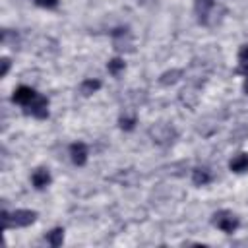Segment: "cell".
Returning a JSON list of instances; mask_svg holds the SVG:
<instances>
[{"label": "cell", "mask_w": 248, "mask_h": 248, "mask_svg": "<svg viewBox=\"0 0 248 248\" xmlns=\"http://www.w3.org/2000/svg\"><path fill=\"white\" fill-rule=\"evenodd\" d=\"M35 219H37V213L31 211V209H17V211H14V213L2 211L4 229H10V227H27V225H31Z\"/></svg>", "instance_id": "6da1fadb"}, {"label": "cell", "mask_w": 248, "mask_h": 248, "mask_svg": "<svg viewBox=\"0 0 248 248\" xmlns=\"http://www.w3.org/2000/svg\"><path fill=\"white\" fill-rule=\"evenodd\" d=\"M213 225L217 227V229H221L223 232H227V234H231V232H234L236 231V227H238V219H236V215H232L231 211H217L215 215H213Z\"/></svg>", "instance_id": "7a4b0ae2"}, {"label": "cell", "mask_w": 248, "mask_h": 248, "mask_svg": "<svg viewBox=\"0 0 248 248\" xmlns=\"http://www.w3.org/2000/svg\"><path fill=\"white\" fill-rule=\"evenodd\" d=\"M151 138H153V141H157L159 145H169V143H172V140H174V136H176V132L170 128V126H167V124H157L155 128H151Z\"/></svg>", "instance_id": "3957f363"}, {"label": "cell", "mask_w": 248, "mask_h": 248, "mask_svg": "<svg viewBox=\"0 0 248 248\" xmlns=\"http://www.w3.org/2000/svg\"><path fill=\"white\" fill-rule=\"evenodd\" d=\"M27 112L33 114L35 118H46L48 116V101L41 95H37L29 105H27Z\"/></svg>", "instance_id": "277c9868"}, {"label": "cell", "mask_w": 248, "mask_h": 248, "mask_svg": "<svg viewBox=\"0 0 248 248\" xmlns=\"http://www.w3.org/2000/svg\"><path fill=\"white\" fill-rule=\"evenodd\" d=\"M112 45H114V48L116 50H130V46H132V39H130V31L124 27H120V29H114L112 31Z\"/></svg>", "instance_id": "5b68a950"}, {"label": "cell", "mask_w": 248, "mask_h": 248, "mask_svg": "<svg viewBox=\"0 0 248 248\" xmlns=\"http://www.w3.org/2000/svg\"><path fill=\"white\" fill-rule=\"evenodd\" d=\"M213 0H196L194 2V12L200 19V23H207L209 21V16H211V10H213Z\"/></svg>", "instance_id": "8992f818"}, {"label": "cell", "mask_w": 248, "mask_h": 248, "mask_svg": "<svg viewBox=\"0 0 248 248\" xmlns=\"http://www.w3.org/2000/svg\"><path fill=\"white\" fill-rule=\"evenodd\" d=\"M37 97V93H35V89H31V87H27V85H19L16 91H14V103H19V105H23V107H27L33 99Z\"/></svg>", "instance_id": "52a82bcc"}, {"label": "cell", "mask_w": 248, "mask_h": 248, "mask_svg": "<svg viewBox=\"0 0 248 248\" xmlns=\"http://www.w3.org/2000/svg\"><path fill=\"white\" fill-rule=\"evenodd\" d=\"M70 155H72L74 165H78V167L85 165V161H87V145H85L83 141L72 143V145H70Z\"/></svg>", "instance_id": "ba28073f"}, {"label": "cell", "mask_w": 248, "mask_h": 248, "mask_svg": "<svg viewBox=\"0 0 248 248\" xmlns=\"http://www.w3.org/2000/svg\"><path fill=\"white\" fill-rule=\"evenodd\" d=\"M31 182H33V186H35L37 190L46 188V186L50 184V174H48V170H46V169H37V170L31 174Z\"/></svg>", "instance_id": "9c48e42d"}, {"label": "cell", "mask_w": 248, "mask_h": 248, "mask_svg": "<svg viewBox=\"0 0 248 248\" xmlns=\"http://www.w3.org/2000/svg\"><path fill=\"white\" fill-rule=\"evenodd\" d=\"M229 169L232 172H244V170H248V153H240L234 159H231Z\"/></svg>", "instance_id": "30bf717a"}, {"label": "cell", "mask_w": 248, "mask_h": 248, "mask_svg": "<svg viewBox=\"0 0 248 248\" xmlns=\"http://www.w3.org/2000/svg\"><path fill=\"white\" fill-rule=\"evenodd\" d=\"M192 182H194L196 186H205V184L211 182V172H209L207 169H194V172H192Z\"/></svg>", "instance_id": "8fae6325"}, {"label": "cell", "mask_w": 248, "mask_h": 248, "mask_svg": "<svg viewBox=\"0 0 248 248\" xmlns=\"http://www.w3.org/2000/svg\"><path fill=\"white\" fill-rule=\"evenodd\" d=\"M62 240H64V229H60V227L52 229V231L46 234V242H48L52 248H58V246L62 244Z\"/></svg>", "instance_id": "7c38bea8"}, {"label": "cell", "mask_w": 248, "mask_h": 248, "mask_svg": "<svg viewBox=\"0 0 248 248\" xmlns=\"http://www.w3.org/2000/svg\"><path fill=\"white\" fill-rule=\"evenodd\" d=\"M99 87H101V81H99V79H85V81L79 85V93H81V95H93Z\"/></svg>", "instance_id": "4fadbf2b"}, {"label": "cell", "mask_w": 248, "mask_h": 248, "mask_svg": "<svg viewBox=\"0 0 248 248\" xmlns=\"http://www.w3.org/2000/svg\"><path fill=\"white\" fill-rule=\"evenodd\" d=\"M238 72L248 78V45H244L238 52Z\"/></svg>", "instance_id": "5bb4252c"}, {"label": "cell", "mask_w": 248, "mask_h": 248, "mask_svg": "<svg viewBox=\"0 0 248 248\" xmlns=\"http://www.w3.org/2000/svg\"><path fill=\"white\" fill-rule=\"evenodd\" d=\"M182 76V72L180 70H170V72H165L163 76H161V83L163 85H170V83H174L178 78Z\"/></svg>", "instance_id": "9a60e30c"}, {"label": "cell", "mask_w": 248, "mask_h": 248, "mask_svg": "<svg viewBox=\"0 0 248 248\" xmlns=\"http://www.w3.org/2000/svg\"><path fill=\"white\" fill-rule=\"evenodd\" d=\"M107 68H108V72H110L112 76H118V74L124 70V60H122V58H112V60L107 64Z\"/></svg>", "instance_id": "2e32d148"}, {"label": "cell", "mask_w": 248, "mask_h": 248, "mask_svg": "<svg viewBox=\"0 0 248 248\" xmlns=\"http://www.w3.org/2000/svg\"><path fill=\"white\" fill-rule=\"evenodd\" d=\"M118 122H120V128H122V130H132L134 124H136V118H126V116H122Z\"/></svg>", "instance_id": "e0dca14e"}, {"label": "cell", "mask_w": 248, "mask_h": 248, "mask_svg": "<svg viewBox=\"0 0 248 248\" xmlns=\"http://www.w3.org/2000/svg\"><path fill=\"white\" fill-rule=\"evenodd\" d=\"M35 4L39 8H56L58 6V0H35Z\"/></svg>", "instance_id": "ac0fdd59"}, {"label": "cell", "mask_w": 248, "mask_h": 248, "mask_svg": "<svg viewBox=\"0 0 248 248\" xmlns=\"http://www.w3.org/2000/svg\"><path fill=\"white\" fill-rule=\"evenodd\" d=\"M10 70V60L8 58H2V76H6Z\"/></svg>", "instance_id": "d6986e66"}, {"label": "cell", "mask_w": 248, "mask_h": 248, "mask_svg": "<svg viewBox=\"0 0 248 248\" xmlns=\"http://www.w3.org/2000/svg\"><path fill=\"white\" fill-rule=\"evenodd\" d=\"M244 91L248 93V78H246V81H244Z\"/></svg>", "instance_id": "ffe728a7"}]
</instances>
